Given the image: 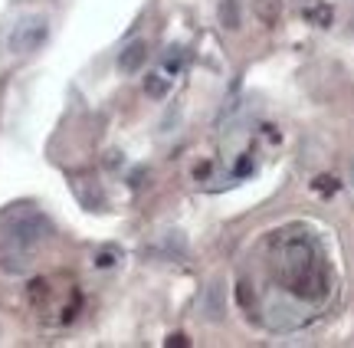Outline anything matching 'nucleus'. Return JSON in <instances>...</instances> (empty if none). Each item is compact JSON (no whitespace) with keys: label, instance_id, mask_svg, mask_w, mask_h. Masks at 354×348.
<instances>
[{"label":"nucleus","instance_id":"1","mask_svg":"<svg viewBox=\"0 0 354 348\" xmlns=\"http://www.w3.org/2000/svg\"><path fill=\"white\" fill-rule=\"evenodd\" d=\"M279 273H282V283L289 286L295 296L302 299H322L328 293V276L325 266L318 259V250L308 237L299 240H286L282 246V257H279Z\"/></svg>","mask_w":354,"mask_h":348},{"label":"nucleus","instance_id":"2","mask_svg":"<svg viewBox=\"0 0 354 348\" xmlns=\"http://www.w3.org/2000/svg\"><path fill=\"white\" fill-rule=\"evenodd\" d=\"M50 220L43 217V214H37V210H30V214H20V217L13 220L10 227H7V246H13V250H37L46 237H50Z\"/></svg>","mask_w":354,"mask_h":348},{"label":"nucleus","instance_id":"3","mask_svg":"<svg viewBox=\"0 0 354 348\" xmlns=\"http://www.w3.org/2000/svg\"><path fill=\"white\" fill-rule=\"evenodd\" d=\"M50 37V20L43 13H30V17H20L17 24L10 26L7 33V50L10 53H33L39 50Z\"/></svg>","mask_w":354,"mask_h":348},{"label":"nucleus","instance_id":"4","mask_svg":"<svg viewBox=\"0 0 354 348\" xmlns=\"http://www.w3.org/2000/svg\"><path fill=\"white\" fill-rule=\"evenodd\" d=\"M201 312L207 322H220V319L227 315V286H223V280H214V283L203 289Z\"/></svg>","mask_w":354,"mask_h":348},{"label":"nucleus","instance_id":"5","mask_svg":"<svg viewBox=\"0 0 354 348\" xmlns=\"http://www.w3.org/2000/svg\"><path fill=\"white\" fill-rule=\"evenodd\" d=\"M145 59H148V43L135 39V43H128L125 50L118 53V69L122 73H138L141 66H145Z\"/></svg>","mask_w":354,"mask_h":348},{"label":"nucleus","instance_id":"6","mask_svg":"<svg viewBox=\"0 0 354 348\" xmlns=\"http://www.w3.org/2000/svg\"><path fill=\"white\" fill-rule=\"evenodd\" d=\"M30 259H33L30 250H13V246H7V250L0 253V270L3 273H26L30 270Z\"/></svg>","mask_w":354,"mask_h":348},{"label":"nucleus","instance_id":"7","mask_svg":"<svg viewBox=\"0 0 354 348\" xmlns=\"http://www.w3.org/2000/svg\"><path fill=\"white\" fill-rule=\"evenodd\" d=\"M220 24L227 30H240V0H220Z\"/></svg>","mask_w":354,"mask_h":348},{"label":"nucleus","instance_id":"8","mask_svg":"<svg viewBox=\"0 0 354 348\" xmlns=\"http://www.w3.org/2000/svg\"><path fill=\"white\" fill-rule=\"evenodd\" d=\"M145 92H148L151 99H165L167 95V79L158 76V73H151V76L145 79Z\"/></svg>","mask_w":354,"mask_h":348},{"label":"nucleus","instance_id":"9","mask_svg":"<svg viewBox=\"0 0 354 348\" xmlns=\"http://www.w3.org/2000/svg\"><path fill=\"white\" fill-rule=\"evenodd\" d=\"M180 66H184V50H180V46H171V53L165 56V69L167 73H180Z\"/></svg>","mask_w":354,"mask_h":348},{"label":"nucleus","instance_id":"10","mask_svg":"<svg viewBox=\"0 0 354 348\" xmlns=\"http://www.w3.org/2000/svg\"><path fill=\"white\" fill-rule=\"evenodd\" d=\"M115 259H118V250H102L99 257H95V266H102V270H105V266H112Z\"/></svg>","mask_w":354,"mask_h":348},{"label":"nucleus","instance_id":"11","mask_svg":"<svg viewBox=\"0 0 354 348\" xmlns=\"http://www.w3.org/2000/svg\"><path fill=\"white\" fill-rule=\"evenodd\" d=\"M338 184H335V178H318L315 181V191H322V194H328V191H335Z\"/></svg>","mask_w":354,"mask_h":348},{"label":"nucleus","instance_id":"12","mask_svg":"<svg viewBox=\"0 0 354 348\" xmlns=\"http://www.w3.org/2000/svg\"><path fill=\"white\" fill-rule=\"evenodd\" d=\"M184 348V345H190V342H187V336H171V338H167V348Z\"/></svg>","mask_w":354,"mask_h":348},{"label":"nucleus","instance_id":"13","mask_svg":"<svg viewBox=\"0 0 354 348\" xmlns=\"http://www.w3.org/2000/svg\"><path fill=\"white\" fill-rule=\"evenodd\" d=\"M348 178H351V187H354V161H351V171H348Z\"/></svg>","mask_w":354,"mask_h":348}]
</instances>
